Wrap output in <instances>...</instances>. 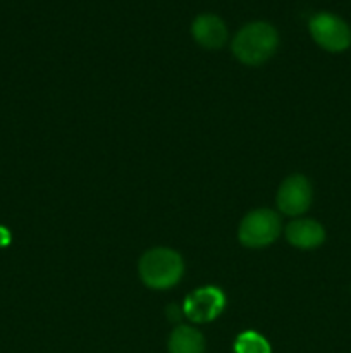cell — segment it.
Segmentation results:
<instances>
[{
  "label": "cell",
  "instance_id": "6da1fadb",
  "mask_svg": "<svg viewBox=\"0 0 351 353\" xmlns=\"http://www.w3.org/2000/svg\"><path fill=\"white\" fill-rule=\"evenodd\" d=\"M279 34L272 24L255 21L236 33L233 40V54L244 65H262L275 54Z\"/></svg>",
  "mask_w": 351,
  "mask_h": 353
},
{
  "label": "cell",
  "instance_id": "7a4b0ae2",
  "mask_svg": "<svg viewBox=\"0 0 351 353\" xmlns=\"http://www.w3.org/2000/svg\"><path fill=\"white\" fill-rule=\"evenodd\" d=\"M140 278L148 288L169 290L178 285L184 272V262L178 252L165 247L148 250L140 259Z\"/></svg>",
  "mask_w": 351,
  "mask_h": 353
},
{
  "label": "cell",
  "instance_id": "3957f363",
  "mask_svg": "<svg viewBox=\"0 0 351 353\" xmlns=\"http://www.w3.org/2000/svg\"><path fill=\"white\" fill-rule=\"evenodd\" d=\"M281 219L270 209H258L246 214L241 221L237 236L248 248H264L274 243L281 234Z\"/></svg>",
  "mask_w": 351,
  "mask_h": 353
},
{
  "label": "cell",
  "instance_id": "277c9868",
  "mask_svg": "<svg viewBox=\"0 0 351 353\" xmlns=\"http://www.w3.org/2000/svg\"><path fill=\"white\" fill-rule=\"evenodd\" d=\"M308 30L315 43L327 52H343L351 45L350 26L336 14H315L310 19Z\"/></svg>",
  "mask_w": 351,
  "mask_h": 353
},
{
  "label": "cell",
  "instance_id": "5b68a950",
  "mask_svg": "<svg viewBox=\"0 0 351 353\" xmlns=\"http://www.w3.org/2000/svg\"><path fill=\"white\" fill-rule=\"evenodd\" d=\"M226 307V295L217 286H203L189 293L182 305V314L191 323L203 324L217 319Z\"/></svg>",
  "mask_w": 351,
  "mask_h": 353
},
{
  "label": "cell",
  "instance_id": "8992f818",
  "mask_svg": "<svg viewBox=\"0 0 351 353\" xmlns=\"http://www.w3.org/2000/svg\"><path fill=\"white\" fill-rule=\"evenodd\" d=\"M312 185L301 174H292L282 181L277 192V207L286 216H301L312 203Z\"/></svg>",
  "mask_w": 351,
  "mask_h": 353
},
{
  "label": "cell",
  "instance_id": "52a82bcc",
  "mask_svg": "<svg viewBox=\"0 0 351 353\" xmlns=\"http://www.w3.org/2000/svg\"><path fill=\"white\" fill-rule=\"evenodd\" d=\"M191 34L196 43L209 50L224 47L227 41L226 23L215 14H200L191 24Z\"/></svg>",
  "mask_w": 351,
  "mask_h": 353
},
{
  "label": "cell",
  "instance_id": "ba28073f",
  "mask_svg": "<svg viewBox=\"0 0 351 353\" xmlns=\"http://www.w3.org/2000/svg\"><path fill=\"white\" fill-rule=\"evenodd\" d=\"M289 243L301 250H312L326 241V230L313 219H295L286 226Z\"/></svg>",
  "mask_w": 351,
  "mask_h": 353
},
{
  "label": "cell",
  "instance_id": "9c48e42d",
  "mask_svg": "<svg viewBox=\"0 0 351 353\" xmlns=\"http://www.w3.org/2000/svg\"><path fill=\"white\" fill-rule=\"evenodd\" d=\"M169 353H205V338L195 327L178 326L169 338Z\"/></svg>",
  "mask_w": 351,
  "mask_h": 353
},
{
  "label": "cell",
  "instance_id": "30bf717a",
  "mask_svg": "<svg viewBox=\"0 0 351 353\" xmlns=\"http://www.w3.org/2000/svg\"><path fill=\"white\" fill-rule=\"evenodd\" d=\"M236 353H272L270 345L257 331H244L234 341Z\"/></svg>",
  "mask_w": 351,
  "mask_h": 353
},
{
  "label": "cell",
  "instance_id": "8fae6325",
  "mask_svg": "<svg viewBox=\"0 0 351 353\" xmlns=\"http://www.w3.org/2000/svg\"><path fill=\"white\" fill-rule=\"evenodd\" d=\"M10 243V233L7 228L0 226V247H7Z\"/></svg>",
  "mask_w": 351,
  "mask_h": 353
},
{
  "label": "cell",
  "instance_id": "7c38bea8",
  "mask_svg": "<svg viewBox=\"0 0 351 353\" xmlns=\"http://www.w3.org/2000/svg\"><path fill=\"white\" fill-rule=\"evenodd\" d=\"M167 314H169V319H171V321H174V319L178 321L179 319V314H181V310H179L176 305H171L167 309Z\"/></svg>",
  "mask_w": 351,
  "mask_h": 353
}]
</instances>
